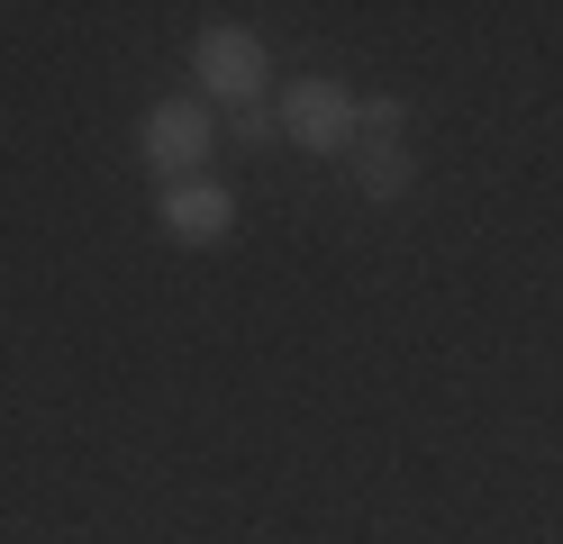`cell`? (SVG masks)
I'll use <instances>...</instances> for the list:
<instances>
[{"mask_svg":"<svg viewBox=\"0 0 563 544\" xmlns=\"http://www.w3.org/2000/svg\"><path fill=\"white\" fill-rule=\"evenodd\" d=\"M273 119H282V136L300 155H355V91L336 73H291L273 91Z\"/></svg>","mask_w":563,"mask_h":544,"instance_id":"3957f363","label":"cell"},{"mask_svg":"<svg viewBox=\"0 0 563 544\" xmlns=\"http://www.w3.org/2000/svg\"><path fill=\"white\" fill-rule=\"evenodd\" d=\"M355 200H373V209H391V200H409V181H418V164H409V145H355Z\"/></svg>","mask_w":563,"mask_h":544,"instance_id":"5b68a950","label":"cell"},{"mask_svg":"<svg viewBox=\"0 0 563 544\" xmlns=\"http://www.w3.org/2000/svg\"><path fill=\"white\" fill-rule=\"evenodd\" d=\"M191 82L209 91V109H264L273 100V46L255 27H236V19H209L200 36H191Z\"/></svg>","mask_w":563,"mask_h":544,"instance_id":"6da1fadb","label":"cell"},{"mask_svg":"<svg viewBox=\"0 0 563 544\" xmlns=\"http://www.w3.org/2000/svg\"><path fill=\"white\" fill-rule=\"evenodd\" d=\"M155 227L173 236V245H191V254H219L228 236H236V191L219 173H200V181H173V191L155 200Z\"/></svg>","mask_w":563,"mask_h":544,"instance_id":"277c9868","label":"cell"},{"mask_svg":"<svg viewBox=\"0 0 563 544\" xmlns=\"http://www.w3.org/2000/svg\"><path fill=\"white\" fill-rule=\"evenodd\" d=\"M209 155H219V109L200 91H173V100H155L146 119H136V164H146L164 191L173 181H200Z\"/></svg>","mask_w":563,"mask_h":544,"instance_id":"7a4b0ae2","label":"cell"},{"mask_svg":"<svg viewBox=\"0 0 563 544\" xmlns=\"http://www.w3.org/2000/svg\"><path fill=\"white\" fill-rule=\"evenodd\" d=\"M228 136H236V145H273V136H282L273 100H264V109H236V119H228Z\"/></svg>","mask_w":563,"mask_h":544,"instance_id":"8992f818","label":"cell"}]
</instances>
